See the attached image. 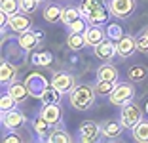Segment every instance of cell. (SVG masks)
Here are the masks:
<instances>
[{"label": "cell", "instance_id": "cell-9", "mask_svg": "<svg viewBox=\"0 0 148 143\" xmlns=\"http://www.w3.org/2000/svg\"><path fill=\"white\" fill-rule=\"evenodd\" d=\"M51 86L57 88L63 95H66L76 88V78L69 71H57V73L51 74Z\"/></svg>", "mask_w": 148, "mask_h": 143}, {"label": "cell", "instance_id": "cell-8", "mask_svg": "<svg viewBox=\"0 0 148 143\" xmlns=\"http://www.w3.org/2000/svg\"><path fill=\"white\" fill-rule=\"evenodd\" d=\"M49 84L51 82H48V78L44 76L42 73H36V71L27 74V78H25V86L29 90V94H31V97H34V99L42 97V94L49 88Z\"/></svg>", "mask_w": 148, "mask_h": 143}, {"label": "cell", "instance_id": "cell-5", "mask_svg": "<svg viewBox=\"0 0 148 143\" xmlns=\"http://www.w3.org/2000/svg\"><path fill=\"white\" fill-rule=\"evenodd\" d=\"M103 139V132H101V124L95 120H84L78 126L76 132V141L80 143H95Z\"/></svg>", "mask_w": 148, "mask_h": 143}, {"label": "cell", "instance_id": "cell-39", "mask_svg": "<svg viewBox=\"0 0 148 143\" xmlns=\"http://www.w3.org/2000/svg\"><path fill=\"white\" fill-rule=\"evenodd\" d=\"M146 115H148V101H146Z\"/></svg>", "mask_w": 148, "mask_h": 143}, {"label": "cell", "instance_id": "cell-11", "mask_svg": "<svg viewBox=\"0 0 148 143\" xmlns=\"http://www.w3.org/2000/svg\"><path fill=\"white\" fill-rule=\"evenodd\" d=\"M29 124H31V130H32V134H34L36 141H48V135H49L53 126L49 124L42 115L38 113L36 117H32L31 120H29Z\"/></svg>", "mask_w": 148, "mask_h": 143}, {"label": "cell", "instance_id": "cell-17", "mask_svg": "<svg viewBox=\"0 0 148 143\" xmlns=\"http://www.w3.org/2000/svg\"><path fill=\"white\" fill-rule=\"evenodd\" d=\"M8 29L12 31V33H15V35H21V33H27V31L32 29V21L29 19V13H15V15H12L10 17V25Z\"/></svg>", "mask_w": 148, "mask_h": 143}, {"label": "cell", "instance_id": "cell-37", "mask_svg": "<svg viewBox=\"0 0 148 143\" xmlns=\"http://www.w3.org/2000/svg\"><path fill=\"white\" fill-rule=\"evenodd\" d=\"M8 25H10V15L4 12H0V27L2 29H8Z\"/></svg>", "mask_w": 148, "mask_h": 143}, {"label": "cell", "instance_id": "cell-16", "mask_svg": "<svg viewBox=\"0 0 148 143\" xmlns=\"http://www.w3.org/2000/svg\"><path fill=\"white\" fill-rule=\"evenodd\" d=\"M116 50H118V57L127 59L137 52V36L133 35H123L122 38L116 42Z\"/></svg>", "mask_w": 148, "mask_h": 143}, {"label": "cell", "instance_id": "cell-34", "mask_svg": "<svg viewBox=\"0 0 148 143\" xmlns=\"http://www.w3.org/2000/svg\"><path fill=\"white\" fill-rule=\"evenodd\" d=\"M87 25H89V23L84 17H78L76 21L70 23V25H66V31H69V33H84V31L87 29Z\"/></svg>", "mask_w": 148, "mask_h": 143}, {"label": "cell", "instance_id": "cell-31", "mask_svg": "<svg viewBox=\"0 0 148 143\" xmlns=\"http://www.w3.org/2000/svg\"><path fill=\"white\" fill-rule=\"evenodd\" d=\"M105 31H106V38L114 40V42H118V40L125 35V33H123V29H122V25H118V23H106Z\"/></svg>", "mask_w": 148, "mask_h": 143}, {"label": "cell", "instance_id": "cell-12", "mask_svg": "<svg viewBox=\"0 0 148 143\" xmlns=\"http://www.w3.org/2000/svg\"><path fill=\"white\" fill-rule=\"evenodd\" d=\"M17 76H19V67L4 57L2 63H0V82H2V88L17 82Z\"/></svg>", "mask_w": 148, "mask_h": 143}, {"label": "cell", "instance_id": "cell-30", "mask_svg": "<svg viewBox=\"0 0 148 143\" xmlns=\"http://www.w3.org/2000/svg\"><path fill=\"white\" fill-rule=\"evenodd\" d=\"M118 82H110V80H95L93 86H95V92L97 95H110L112 90L116 88Z\"/></svg>", "mask_w": 148, "mask_h": 143}, {"label": "cell", "instance_id": "cell-38", "mask_svg": "<svg viewBox=\"0 0 148 143\" xmlns=\"http://www.w3.org/2000/svg\"><path fill=\"white\" fill-rule=\"evenodd\" d=\"M140 33H143L144 36H148V25H146V27H143V31H140Z\"/></svg>", "mask_w": 148, "mask_h": 143}, {"label": "cell", "instance_id": "cell-6", "mask_svg": "<svg viewBox=\"0 0 148 143\" xmlns=\"http://www.w3.org/2000/svg\"><path fill=\"white\" fill-rule=\"evenodd\" d=\"M135 94H137V90L131 84V80L129 82H118L116 88L112 90V94L108 95V101L112 105H116V107H122V105L129 103L131 99H135Z\"/></svg>", "mask_w": 148, "mask_h": 143}, {"label": "cell", "instance_id": "cell-19", "mask_svg": "<svg viewBox=\"0 0 148 143\" xmlns=\"http://www.w3.org/2000/svg\"><path fill=\"white\" fill-rule=\"evenodd\" d=\"M84 36H86V42L89 48H95L97 44H101L106 38V31L101 25H87V29L84 31Z\"/></svg>", "mask_w": 148, "mask_h": 143}, {"label": "cell", "instance_id": "cell-20", "mask_svg": "<svg viewBox=\"0 0 148 143\" xmlns=\"http://www.w3.org/2000/svg\"><path fill=\"white\" fill-rule=\"evenodd\" d=\"M74 139L76 137H72L69 130L65 128V122H59L57 126H53L48 135V143H72Z\"/></svg>", "mask_w": 148, "mask_h": 143}, {"label": "cell", "instance_id": "cell-33", "mask_svg": "<svg viewBox=\"0 0 148 143\" xmlns=\"http://www.w3.org/2000/svg\"><path fill=\"white\" fill-rule=\"evenodd\" d=\"M40 4H42V2H38V0H19V8H21V12L29 13V15L34 13V12H38Z\"/></svg>", "mask_w": 148, "mask_h": 143}, {"label": "cell", "instance_id": "cell-2", "mask_svg": "<svg viewBox=\"0 0 148 143\" xmlns=\"http://www.w3.org/2000/svg\"><path fill=\"white\" fill-rule=\"evenodd\" d=\"M97 92L93 84H78L69 94V105L74 111H89L95 105Z\"/></svg>", "mask_w": 148, "mask_h": 143}, {"label": "cell", "instance_id": "cell-14", "mask_svg": "<svg viewBox=\"0 0 148 143\" xmlns=\"http://www.w3.org/2000/svg\"><path fill=\"white\" fill-rule=\"evenodd\" d=\"M17 46L21 52L29 53V52H34L36 48L42 46V42H40L38 35H36V31H27V33H21V35L17 36Z\"/></svg>", "mask_w": 148, "mask_h": 143}, {"label": "cell", "instance_id": "cell-40", "mask_svg": "<svg viewBox=\"0 0 148 143\" xmlns=\"http://www.w3.org/2000/svg\"><path fill=\"white\" fill-rule=\"evenodd\" d=\"M38 2H42V4H44V2H48V0H38Z\"/></svg>", "mask_w": 148, "mask_h": 143}, {"label": "cell", "instance_id": "cell-41", "mask_svg": "<svg viewBox=\"0 0 148 143\" xmlns=\"http://www.w3.org/2000/svg\"><path fill=\"white\" fill-rule=\"evenodd\" d=\"M61 2H70V0H61Z\"/></svg>", "mask_w": 148, "mask_h": 143}, {"label": "cell", "instance_id": "cell-36", "mask_svg": "<svg viewBox=\"0 0 148 143\" xmlns=\"http://www.w3.org/2000/svg\"><path fill=\"white\" fill-rule=\"evenodd\" d=\"M2 141H4V143H21L23 137L17 135V132H12V134H6L4 137H2Z\"/></svg>", "mask_w": 148, "mask_h": 143}, {"label": "cell", "instance_id": "cell-1", "mask_svg": "<svg viewBox=\"0 0 148 143\" xmlns=\"http://www.w3.org/2000/svg\"><path fill=\"white\" fill-rule=\"evenodd\" d=\"M78 6H80V12H82V17L89 25L103 27L108 23V17L112 15L106 0H82Z\"/></svg>", "mask_w": 148, "mask_h": 143}, {"label": "cell", "instance_id": "cell-4", "mask_svg": "<svg viewBox=\"0 0 148 143\" xmlns=\"http://www.w3.org/2000/svg\"><path fill=\"white\" fill-rule=\"evenodd\" d=\"M0 122H2V128L8 132H21L29 124L25 113L17 107L12 109V111H6V113H0Z\"/></svg>", "mask_w": 148, "mask_h": 143}, {"label": "cell", "instance_id": "cell-15", "mask_svg": "<svg viewBox=\"0 0 148 143\" xmlns=\"http://www.w3.org/2000/svg\"><path fill=\"white\" fill-rule=\"evenodd\" d=\"M46 120L49 122L51 126H57L59 122H63V109H61V103H42L38 111Z\"/></svg>", "mask_w": 148, "mask_h": 143}, {"label": "cell", "instance_id": "cell-3", "mask_svg": "<svg viewBox=\"0 0 148 143\" xmlns=\"http://www.w3.org/2000/svg\"><path fill=\"white\" fill-rule=\"evenodd\" d=\"M118 118H120V122L123 124V128H125L127 132H131L144 117H143V109H140V105L137 103V101L131 99L129 103L122 105V111H120V117Z\"/></svg>", "mask_w": 148, "mask_h": 143}, {"label": "cell", "instance_id": "cell-13", "mask_svg": "<svg viewBox=\"0 0 148 143\" xmlns=\"http://www.w3.org/2000/svg\"><path fill=\"white\" fill-rule=\"evenodd\" d=\"M93 56L101 61H112L114 57L118 56V50H116V42L110 38H105L101 44H97L93 48Z\"/></svg>", "mask_w": 148, "mask_h": 143}, {"label": "cell", "instance_id": "cell-28", "mask_svg": "<svg viewBox=\"0 0 148 143\" xmlns=\"http://www.w3.org/2000/svg\"><path fill=\"white\" fill-rule=\"evenodd\" d=\"M61 99H63V94L57 90V88H53L51 84H49V88L44 92L42 97H40L42 103H61Z\"/></svg>", "mask_w": 148, "mask_h": 143}, {"label": "cell", "instance_id": "cell-35", "mask_svg": "<svg viewBox=\"0 0 148 143\" xmlns=\"http://www.w3.org/2000/svg\"><path fill=\"white\" fill-rule=\"evenodd\" d=\"M137 52L148 56V36H144L143 33L137 35Z\"/></svg>", "mask_w": 148, "mask_h": 143}, {"label": "cell", "instance_id": "cell-23", "mask_svg": "<svg viewBox=\"0 0 148 143\" xmlns=\"http://www.w3.org/2000/svg\"><path fill=\"white\" fill-rule=\"evenodd\" d=\"M6 90L13 95V99L17 101V103H23V101L31 95V94H29V90H27V86H25V82H23V84L13 82V84H10V86H6Z\"/></svg>", "mask_w": 148, "mask_h": 143}, {"label": "cell", "instance_id": "cell-21", "mask_svg": "<svg viewBox=\"0 0 148 143\" xmlns=\"http://www.w3.org/2000/svg\"><path fill=\"white\" fill-rule=\"evenodd\" d=\"M120 78V71L116 65H112L110 61H103V65L97 67V80H110V82H118Z\"/></svg>", "mask_w": 148, "mask_h": 143}, {"label": "cell", "instance_id": "cell-22", "mask_svg": "<svg viewBox=\"0 0 148 143\" xmlns=\"http://www.w3.org/2000/svg\"><path fill=\"white\" fill-rule=\"evenodd\" d=\"M78 17H82V12H80V6H63V15H61V23L63 25H70L72 21H76Z\"/></svg>", "mask_w": 148, "mask_h": 143}, {"label": "cell", "instance_id": "cell-32", "mask_svg": "<svg viewBox=\"0 0 148 143\" xmlns=\"http://www.w3.org/2000/svg\"><path fill=\"white\" fill-rule=\"evenodd\" d=\"M0 12L8 13L10 17L15 15V13H19L21 12V8H19V0H0Z\"/></svg>", "mask_w": 148, "mask_h": 143}, {"label": "cell", "instance_id": "cell-25", "mask_svg": "<svg viewBox=\"0 0 148 143\" xmlns=\"http://www.w3.org/2000/svg\"><path fill=\"white\" fill-rule=\"evenodd\" d=\"M66 46H69L72 52H80V50H84V48L87 46L84 33H69V38H66Z\"/></svg>", "mask_w": 148, "mask_h": 143}, {"label": "cell", "instance_id": "cell-27", "mask_svg": "<svg viewBox=\"0 0 148 143\" xmlns=\"http://www.w3.org/2000/svg\"><path fill=\"white\" fill-rule=\"evenodd\" d=\"M146 76H148V69L144 65H131L127 69V78L131 82H143Z\"/></svg>", "mask_w": 148, "mask_h": 143}, {"label": "cell", "instance_id": "cell-7", "mask_svg": "<svg viewBox=\"0 0 148 143\" xmlns=\"http://www.w3.org/2000/svg\"><path fill=\"white\" fill-rule=\"evenodd\" d=\"M108 2V10L112 13V17L120 19H129L137 10V2L135 0H106Z\"/></svg>", "mask_w": 148, "mask_h": 143}, {"label": "cell", "instance_id": "cell-26", "mask_svg": "<svg viewBox=\"0 0 148 143\" xmlns=\"http://www.w3.org/2000/svg\"><path fill=\"white\" fill-rule=\"evenodd\" d=\"M51 61H53V56H51V52H32V56H31V65H34V67H48V65H51Z\"/></svg>", "mask_w": 148, "mask_h": 143}, {"label": "cell", "instance_id": "cell-24", "mask_svg": "<svg viewBox=\"0 0 148 143\" xmlns=\"http://www.w3.org/2000/svg\"><path fill=\"white\" fill-rule=\"evenodd\" d=\"M131 137L135 139L137 143H148V120L146 118H143V120L131 130Z\"/></svg>", "mask_w": 148, "mask_h": 143}, {"label": "cell", "instance_id": "cell-29", "mask_svg": "<svg viewBox=\"0 0 148 143\" xmlns=\"http://www.w3.org/2000/svg\"><path fill=\"white\" fill-rule=\"evenodd\" d=\"M17 101L13 99V95L10 94L8 90L4 88V92H2V95H0V113H6V111H12V109L17 107Z\"/></svg>", "mask_w": 148, "mask_h": 143}, {"label": "cell", "instance_id": "cell-18", "mask_svg": "<svg viewBox=\"0 0 148 143\" xmlns=\"http://www.w3.org/2000/svg\"><path fill=\"white\" fill-rule=\"evenodd\" d=\"M61 15H63V6H59L57 2H44L42 4V17L46 23L53 25V23L61 21Z\"/></svg>", "mask_w": 148, "mask_h": 143}, {"label": "cell", "instance_id": "cell-10", "mask_svg": "<svg viewBox=\"0 0 148 143\" xmlns=\"http://www.w3.org/2000/svg\"><path fill=\"white\" fill-rule=\"evenodd\" d=\"M125 130L120 118H105L101 122V132H103V139L106 141H116L122 137V132Z\"/></svg>", "mask_w": 148, "mask_h": 143}]
</instances>
